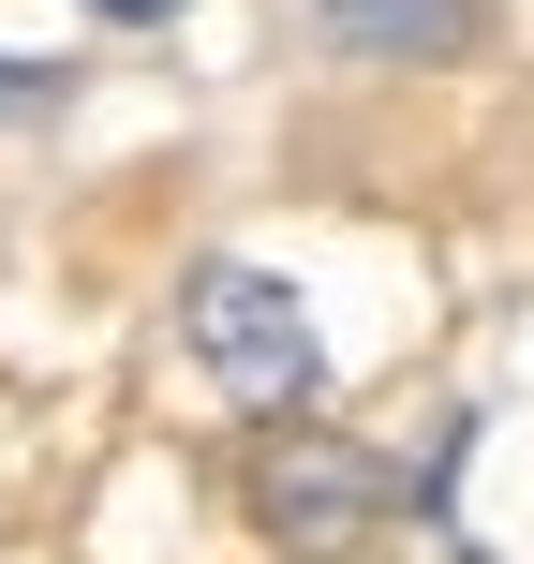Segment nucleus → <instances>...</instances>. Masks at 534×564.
<instances>
[{
	"label": "nucleus",
	"instance_id": "20e7f679",
	"mask_svg": "<svg viewBox=\"0 0 534 564\" xmlns=\"http://www.w3.org/2000/svg\"><path fill=\"white\" fill-rule=\"evenodd\" d=\"M0 105H59V59H0Z\"/></svg>",
	"mask_w": 534,
	"mask_h": 564
},
{
	"label": "nucleus",
	"instance_id": "f03ea898",
	"mask_svg": "<svg viewBox=\"0 0 534 564\" xmlns=\"http://www.w3.org/2000/svg\"><path fill=\"white\" fill-rule=\"evenodd\" d=\"M253 520H268V550H357L386 520V460L357 431H268L253 446Z\"/></svg>",
	"mask_w": 534,
	"mask_h": 564
},
{
	"label": "nucleus",
	"instance_id": "39448f33",
	"mask_svg": "<svg viewBox=\"0 0 534 564\" xmlns=\"http://www.w3.org/2000/svg\"><path fill=\"white\" fill-rule=\"evenodd\" d=\"M89 15H134V30H164V15H178V0H89Z\"/></svg>",
	"mask_w": 534,
	"mask_h": 564
},
{
	"label": "nucleus",
	"instance_id": "f257e3e1",
	"mask_svg": "<svg viewBox=\"0 0 534 564\" xmlns=\"http://www.w3.org/2000/svg\"><path fill=\"white\" fill-rule=\"evenodd\" d=\"M178 341H194V371L238 401V416H297V401L327 387V327L297 312V282L238 268V253H208L178 282Z\"/></svg>",
	"mask_w": 534,
	"mask_h": 564
},
{
	"label": "nucleus",
	"instance_id": "7ed1b4c3",
	"mask_svg": "<svg viewBox=\"0 0 534 564\" xmlns=\"http://www.w3.org/2000/svg\"><path fill=\"white\" fill-rule=\"evenodd\" d=\"M490 0H312V30H327V59H371V75H446L460 45H476Z\"/></svg>",
	"mask_w": 534,
	"mask_h": 564
}]
</instances>
